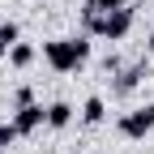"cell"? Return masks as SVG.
Wrapping results in <instances>:
<instances>
[{
	"instance_id": "obj_1",
	"label": "cell",
	"mask_w": 154,
	"mask_h": 154,
	"mask_svg": "<svg viewBox=\"0 0 154 154\" xmlns=\"http://www.w3.org/2000/svg\"><path fill=\"white\" fill-rule=\"evenodd\" d=\"M43 60L56 73H77L90 60V38L86 34H69V38H47L43 43Z\"/></svg>"
},
{
	"instance_id": "obj_2",
	"label": "cell",
	"mask_w": 154,
	"mask_h": 154,
	"mask_svg": "<svg viewBox=\"0 0 154 154\" xmlns=\"http://www.w3.org/2000/svg\"><path fill=\"white\" fill-rule=\"evenodd\" d=\"M86 34H99V38H124L128 30H133V9L124 5V9H111V13H99V17H86Z\"/></svg>"
},
{
	"instance_id": "obj_3",
	"label": "cell",
	"mask_w": 154,
	"mask_h": 154,
	"mask_svg": "<svg viewBox=\"0 0 154 154\" xmlns=\"http://www.w3.org/2000/svg\"><path fill=\"white\" fill-rule=\"evenodd\" d=\"M116 128H120V133H124L128 141H141V137H150V133H154V103L124 111L120 120H116Z\"/></svg>"
},
{
	"instance_id": "obj_4",
	"label": "cell",
	"mask_w": 154,
	"mask_h": 154,
	"mask_svg": "<svg viewBox=\"0 0 154 154\" xmlns=\"http://www.w3.org/2000/svg\"><path fill=\"white\" fill-rule=\"evenodd\" d=\"M43 124H47V107H43V103H26V107H17V111H13V128L22 133V137L38 133Z\"/></svg>"
},
{
	"instance_id": "obj_5",
	"label": "cell",
	"mask_w": 154,
	"mask_h": 154,
	"mask_svg": "<svg viewBox=\"0 0 154 154\" xmlns=\"http://www.w3.org/2000/svg\"><path fill=\"white\" fill-rule=\"evenodd\" d=\"M73 116H77L73 103H47V128H56V133L69 128V124H73Z\"/></svg>"
},
{
	"instance_id": "obj_6",
	"label": "cell",
	"mask_w": 154,
	"mask_h": 154,
	"mask_svg": "<svg viewBox=\"0 0 154 154\" xmlns=\"http://www.w3.org/2000/svg\"><path fill=\"white\" fill-rule=\"evenodd\" d=\"M103 120H107V103H103V94H90V99L82 103V124L94 128V124H103Z\"/></svg>"
},
{
	"instance_id": "obj_7",
	"label": "cell",
	"mask_w": 154,
	"mask_h": 154,
	"mask_svg": "<svg viewBox=\"0 0 154 154\" xmlns=\"http://www.w3.org/2000/svg\"><path fill=\"white\" fill-rule=\"evenodd\" d=\"M141 77H146V64H128V69H120V77H116V94L137 90V86H141Z\"/></svg>"
},
{
	"instance_id": "obj_8",
	"label": "cell",
	"mask_w": 154,
	"mask_h": 154,
	"mask_svg": "<svg viewBox=\"0 0 154 154\" xmlns=\"http://www.w3.org/2000/svg\"><path fill=\"white\" fill-rule=\"evenodd\" d=\"M34 56H38V51H34V43H22V38H17V43L9 47L5 60H9L13 69H30V64H34Z\"/></svg>"
},
{
	"instance_id": "obj_9",
	"label": "cell",
	"mask_w": 154,
	"mask_h": 154,
	"mask_svg": "<svg viewBox=\"0 0 154 154\" xmlns=\"http://www.w3.org/2000/svg\"><path fill=\"white\" fill-rule=\"evenodd\" d=\"M111 9H124V0H86L82 22H86V17H99V13H111Z\"/></svg>"
},
{
	"instance_id": "obj_10",
	"label": "cell",
	"mask_w": 154,
	"mask_h": 154,
	"mask_svg": "<svg viewBox=\"0 0 154 154\" xmlns=\"http://www.w3.org/2000/svg\"><path fill=\"white\" fill-rule=\"evenodd\" d=\"M17 137H22V133L13 128V120H5V124H0V150H5V146H13Z\"/></svg>"
},
{
	"instance_id": "obj_11",
	"label": "cell",
	"mask_w": 154,
	"mask_h": 154,
	"mask_svg": "<svg viewBox=\"0 0 154 154\" xmlns=\"http://www.w3.org/2000/svg\"><path fill=\"white\" fill-rule=\"evenodd\" d=\"M26 103H34V90H30V86H17V90H13V111L26 107Z\"/></svg>"
},
{
	"instance_id": "obj_12",
	"label": "cell",
	"mask_w": 154,
	"mask_h": 154,
	"mask_svg": "<svg viewBox=\"0 0 154 154\" xmlns=\"http://www.w3.org/2000/svg\"><path fill=\"white\" fill-rule=\"evenodd\" d=\"M9 56V43H5V26H0V60Z\"/></svg>"
},
{
	"instance_id": "obj_13",
	"label": "cell",
	"mask_w": 154,
	"mask_h": 154,
	"mask_svg": "<svg viewBox=\"0 0 154 154\" xmlns=\"http://www.w3.org/2000/svg\"><path fill=\"white\" fill-rule=\"evenodd\" d=\"M146 51H150V56H154V30H150V38H146Z\"/></svg>"
},
{
	"instance_id": "obj_14",
	"label": "cell",
	"mask_w": 154,
	"mask_h": 154,
	"mask_svg": "<svg viewBox=\"0 0 154 154\" xmlns=\"http://www.w3.org/2000/svg\"><path fill=\"white\" fill-rule=\"evenodd\" d=\"M0 124H5V116H0Z\"/></svg>"
}]
</instances>
